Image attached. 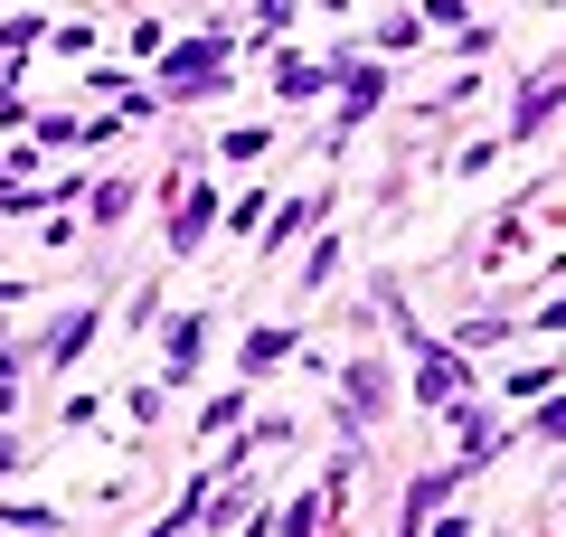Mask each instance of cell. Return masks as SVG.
<instances>
[{
    "mask_svg": "<svg viewBox=\"0 0 566 537\" xmlns=\"http://www.w3.org/2000/svg\"><path fill=\"white\" fill-rule=\"evenodd\" d=\"M453 434H463V472H482V462L510 443V424L491 415V406H453Z\"/></svg>",
    "mask_w": 566,
    "mask_h": 537,
    "instance_id": "4",
    "label": "cell"
},
{
    "mask_svg": "<svg viewBox=\"0 0 566 537\" xmlns=\"http://www.w3.org/2000/svg\"><path fill=\"white\" fill-rule=\"evenodd\" d=\"M199 349H208V312H180V330H170V378L161 387H180L189 368H199Z\"/></svg>",
    "mask_w": 566,
    "mask_h": 537,
    "instance_id": "8",
    "label": "cell"
},
{
    "mask_svg": "<svg viewBox=\"0 0 566 537\" xmlns=\"http://www.w3.org/2000/svg\"><path fill=\"white\" fill-rule=\"evenodd\" d=\"M264 141H274V133H264V123H245V133H227V141H218V160H255Z\"/></svg>",
    "mask_w": 566,
    "mask_h": 537,
    "instance_id": "17",
    "label": "cell"
},
{
    "mask_svg": "<svg viewBox=\"0 0 566 537\" xmlns=\"http://www.w3.org/2000/svg\"><path fill=\"white\" fill-rule=\"evenodd\" d=\"M557 387H566L557 358H528V368H510V378H501V397H510V406H547Z\"/></svg>",
    "mask_w": 566,
    "mask_h": 537,
    "instance_id": "6",
    "label": "cell"
},
{
    "mask_svg": "<svg viewBox=\"0 0 566 537\" xmlns=\"http://www.w3.org/2000/svg\"><path fill=\"white\" fill-rule=\"evenodd\" d=\"M303 227H312V199H293V208H283V218H274V236H264V245H293V236H303Z\"/></svg>",
    "mask_w": 566,
    "mask_h": 537,
    "instance_id": "18",
    "label": "cell"
},
{
    "mask_svg": "<svg viewBox=\"0 0 566 537\" xmlns=\"http://www.w3.org/2000/svg\"><path fill=\"white\" fill-rule=\"evenodd\" d=\"M416 406H434V415H453L463 406V387H472V358L463 349H444V339H416Z\"/></svg>",
    "mask_w": 566,
    "mask_h": 537,
    "instance_id": "2",
    "label": "cell"
},
{
    "mask_svg": "<svg viewBox=\"0 0 566 537\" xmlns=\"http://www.w3.org/2000/svg\"><path fill=\"white\" fill-rule=\"evenodd\" d=\"M85 330H95V312H66V320H57V330H48V358H57V368H66V358H76V349H85Z\"/></svg>",
    "mask_w": 566,
    "mask_h": 537,
    "instance_id": "11",
    "label": "cell"
},
{
    "mask_svg": "<svg viewBox=\"0 0 566 537\" xmlns=\"http://www.w3.org/2000/svg\"><path fill=\"white\" fill-rule=\"evenodd\" d=\"M227 66H237V39H227V29H208V39L170 48L161 85H170V95H180V104H208V95H227Z\"/></svg>",
    "mask_w": 566,
    "mask_h": 537,
    "instance_id": "1",
    "label": "cell"
},
{
    "mask_svg": "<svg viewBox=\"0 0 566 537\" xmlns=\"http://www.w3.org/2000/svg\"><path fill=\"white\" fill-rule=\"evenodd\" d=\"M491 160H501V141H463V151H453V179H482Z\"/></svg>",
    "mask_w": 566,
    "mask_h": 537,
    "instance_id": "15",
    "label": "cell"
},
{
    "mask_svg": "<svg viewBox=\"0 0 566 537\" xmlns=\"http://www.w3.org/2000/svg\"><path fill=\"white\" fill-rule=\"evenodd\" d=\"M322 85H331V66H312V57H283V85H274V95H283V104H312Z\"/></svg>",
    "mask_w": 566,
    "mask_h": 537,
    "instance_id": "9",
    "label": "cell"
},
{
    "mask_svg": "<svg viewBox=\"0 0 566 537\" xmlns=\"http://www.w3.org/2000/svg\"><path fill=\"white\" fill-rule=\"evenodd\" d=\"M416 39H424V20H378V48H397V57H406Z\"/></svg>",
    "mask_w": 566,
    "mask_h": 537,
    "instance_id": "19",
    "label": "cell"
},
{
    "mask_svg": "<svg viewBox=\"0 0 566 537\" xmlns=\"http://www.w3.org/2000/svg\"><path fill=\"white\" fill-rule=\"evenodd\" d=\"M123 208H133V179H104V189H95V227H114Z\"/></svg>",
    "mask_w": 566,
    "mask_h": 537,
    "instance_id": "13",
    "label": "cell"
},
{
    "mask_svg": "<svg viewBox=\"0 0 566 537\" xmlns=\"http://www.w3.org/2000/svg\"><path fill=\"white\" fill-rule=\"evenodd\" d=\"M312 528H322V491H303L293 509H283V537H312Z\"/></svg>",
    "mask_w": 566,
    "mask_h": 537,
    "instance_id": "14",
    "label": "cell"
},
{
    "mask_svg": "<svg viewBox=\"0 0 566 537\" xmlns=\"http://www.w3.org/2000/svg\"><path fill=\"white\" fill-rule=\"evenodd\" d=\"M20 472V434H10V424H0V481Z\"/></svg>",
    "mask_w": 566,
    "mask_h": 537,
    "instance_id": "22",
    "label": "cell"
},
{
    "mask_svg": "<svg viewBox=\"0 0 566 537\" xmlns=\"http://www.w3.org/2000/svg\"><path fill=\"white\" fill-rule=\"evenodd\" d=\"M39 39H48V20H39V10H20V20H0V57H29Z\"/></svg>",
    "mask_w": 566,
    "mask_h": 537,
    "instance_id": "10",
    "label": "cell"
},
{
    "mask_svg": "<svg viewBox=\"0 0 566 537\" xmlns=\"http://www.w3.org/2000/svg\"><path fill=\"white\" fill-rule=\"evenodd\" d=\"M453 481H472L463 462H444V472H416V491H406V509H397V537H424V509H434Z\"/></svg>",
    "mask_w": 566,
    "mask_h": 537,
    "instance_id": "5",
    "label": "cell"
},
{
    "mask_svg": "<svg viewBox=\"0 0 566 537\" xmlns=\"http://www.w3.org/2000/svg\"><path fill=\"white\" fill-rule=\"evenodd\" d=\"M208 218H218V199H208V189H189V199H180V218H170V255H199Z\"/></svg>",
    "mask_w": 566,
    "mask_h": 537,
    "instance_id": "7",
    "label": "cell"
},
{
    "mask_svg": "<svg viewBox=\"0 0 566 537\" xmlns=\"http://www.w3.org/2000/svg\"><path fill=\"white\" fill-rule=\"evenodd\" d=\"M387 397H397V368H387V358H349V368H340V415L349 424L387 415Z\"/></svg>",
    "mask_w": 566,
    "mask_h": 537,
    "instance_id": "3",
    "label": "cell"
},
{
    "mask_svg": "<svg viewBox=\"0 0 566 537\" xmlns=\"http://www.w3.org/2000/svg\"><path fill=\"white\" fill-rule=\"evenodd\" d=\"M520 330H566V293H557V302H538V312H520Z\"/></svg>",
    "mask_w": 566,
    "mask_h": 537,
    "instance_id": "20",
    "label": "cell"
},
{
    "mask_svg": "<svg viewBox=\"0 0 566 537\" xmlns=\"http://www.w3.org/2000/svg\"><path fill=\"white\" fill-rule=\"evenodd\" d=\"M274 358H293V330H255L245 339V368H274Z\"/></svg>",
    "mask_w": 566,
    "mask_h": 537,
    "instance_id": "12",
    "label": "cell"
},
{
    "mask_svg": "<svg viewBox=\"0 0 566 537\" xmlns=\"http://www.w3.org/2000/svg\"><path fill=\"white\" fill-rule=\"evenodd\" d=\"M331 274H340V245H331V236H322V245H312V255H303V283H312V293H322V283H331Z\"/></svg>",
    "mask_w": 566,
    "mask_h": 537,
    "instance_id": "16",
    "label": "cell"
},
{
    "mask_svg": "<svg viewBox=\"0 0 566 537\" xmlns=\"http://www.w3.org/2000/svg\"><path fill=\"white\" fill-rule=\"evenodd\" d=\"M463 20H472L463 0H424V29H463Z\"/></svg>",
    "mask_w": 566,
    "mask_h": 537,
    "instance_id": "21",
    "label": "cell"
}]
</instances>
